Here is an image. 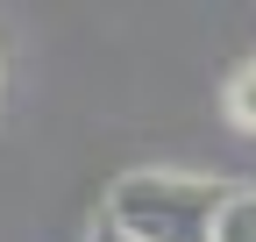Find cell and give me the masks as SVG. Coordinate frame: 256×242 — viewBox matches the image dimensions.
<instances>
[{
  "mask_svg": "<svg viewBox=\"0 0 256 242\" xmlns=\"http://www.w3.org/2000/svg\"><path fill=\"white\" fill-rule=\"evenodd\" d=\"M228 192L192 171H128L107 192V221L136 242H214Z\"/></svg>",
  "mask_w": 256,
  "mask_h": 242,
  "instance_id": "obj_1",
  "label": "cell"
},
{
  "mask_svg": "<svg viewBox=\"0 0 256 242\" xmlns=\"http://www.w3.org/2000/svg\"><path fill=\"white\" fill-rule=\"evenodd\" d=\"M86 242H136V235H128V228H114V221L100 214V221H92V235H86Z\"/></svg>",
  "mask_w": 256,
  "mask_h": 242,
  "instance_id": "obj_4",
  "label": "cell"
},
{
  "mask_svg": "<svg viewBox=\"0 0 256 242\" xmlns=\"http://www.w3.org/2000/svg\"><path fill=\"white\" fill-rule=\"evenodd\" d=\"M214 242H256V192H228V206H220V228Z\"/></svg>",
  "mask_w": 256,
  "mask_h": 242,
  "instance_id": "obj_2",
  "label": "cell"
},
{
  "mask_svg": "<svg viewBox=\"0 0 256 242\" xmlns=\"http://www.w3.org/2000/svg\"><path fill=\"white\" fill-rule=\"evenodd\" d=\"M228 114H235V121H242V128L256 136V64H249V72H242V78L228 86Z\"/></svg>",
  "mask_w": 256,
  "mask_h": 242,
  "instance_id": "obj_3",
  "label": "cell"
}]
</instances>
